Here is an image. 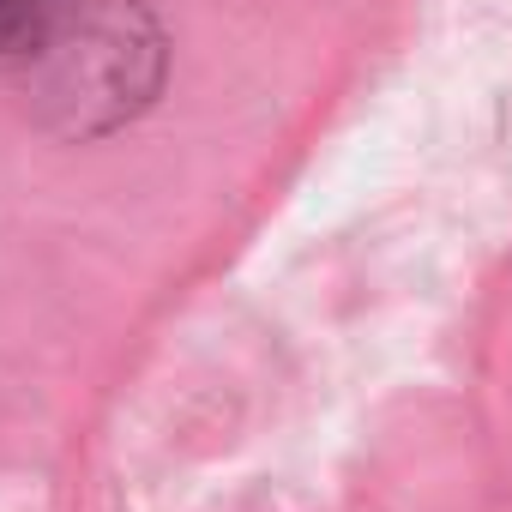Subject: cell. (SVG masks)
I'll list each match as a JSON object with an SVG mask.
<instances>
[{
    "mask_svg": "<svg viewBox=\"0 0 512 512\" xmlns=\"http://www.w3.org/2000/svg\"><path fill=\"white\" fill-rule=\"evenodd\" d=\"M0 55H19V0H0Z\"/></svg>",
    "mask_w": 512,
    "mask_h": 512,
    "instance_id": "obj_2",
    "label": "cell"
},
{
    "mask_svg": "<svg viewBox=\"0 0 512 512\" xmlns=\"http://www.w3.org/2000/svg\"><path fill=\"white\" fill-rule=\"evenodd\" d=\"M25 91L55 133L91 139L133 121L163 79V37L133 0H67L13 55Z\"/></svg>",
    "mask_w": 512,
    "mask_h": 512,
    "instance_id": "obj_1",
    "label": "cell"
}]
</instances>
